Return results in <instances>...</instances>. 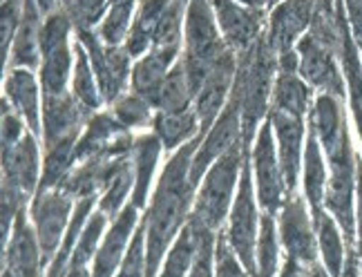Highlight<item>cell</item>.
Masks as SVG:
<instances>
[{"label": "cell", "instance_id": "obj_47", "mask_svg": "<svg viewBox=\"0 0 362 277\" xmlns=\"http://www.w3.org/2000/svg\"><path fill=\"white\" fill-rule=\"evenodd\" d=\"M0 126H3V152L16 146L21 138L30 132L25 130L27 123L18 112H13V107L3 99V107H0Z\"/></svg>", "mask_w": 362, "mask_h": 277}, {"label": "cell", "instance_id": "obj_21", "mask_svg": "<svg viewBox=\"0 0 362 277\" xmlns=\"http://www.w3.org/2000/svg\"><path fill=\"white\" fill-rule=\"evenodd\" d=\"M43 165H40L38 136L27 132L21 141L3 152V184L16 188L27 199H34L40 188Z\"/></svg>", "mask_w": 362, "mask_h": 277}, {"label": "cell", "instance_id": "obj_22", "mask_svg": "<svg viewBox=\"0 0 362 277\" xmlns=\"http://www.w3.org/2000/svg\"><path fill=\"white\" fill-rule=\"evenodd\" d=\"M90 117L69 92L43 96V148L61 141H78Z\"/></svg>", "mask_w": 362, "mask_h": 277}, {"label": "cell", "instance_id": "obj_5", "mask_svg": "<svg viewBox=\"0 0 362 277\" xmlns=\"http://www.w3.org/2000/svg\"><path fill=\"white\" fill-rule=\"evenodd\" d=\"M74 27L63 9L47 16L40 34V67L38 81L43 96H61L69 92L74 69Z\"/></svg>", "mask_w": 362, "mask_h": 277}, {"label": "cell", "instance_id": "obj_37", "mask_svg": "<svg viewBox=\"0 0 362 277\" xmlns=\"http://www.w3.org/2000/svg\"><path fill=\"white\" fill-rule=\"evenodd\" d=\"M132 188H134V170H132V155H130L121 159L115 175L110 177L107 186L103 188L99 199V211L107 219L119 217V213L128 206L125 199H128V195H132Z\"/></svg>", "mask_w": 362, "mask_h": 277}, {"label": "cell", "instance_id": "obj_42", "mask_svg": "<svg viewBox=\"0 0 362 277\" xmlns=\"http://www.w3.org/2000/svg\"><path fill=\"white\" fill-rule=\"evenodd\" d=\"M107 224V217L96 208L92 213V217L88 219L86 228H83L81 237L72 251V259H69V266H86L88 261L96 255V246H101V237H103V230Z\"/></svg>", "mask_w": 362, "mask_h": 277}, {"label": "cell", "instance_id": "obj_45", "mask_svg": "<svg viewBox=\"0 0 362 277\" xmlns=\"http://www.w3.org/2000/svg\"><path fill=\"white\" fill-rule=\"evenodd\" d=\"M21 20H23V0H3V9H0V52H3V65L9 57L11 40L18 32Z\"/></svg>", "mask_w": 362, "mask_h": 277}, {"label": "cell", "instance_id": "obj_16", "mask_svg": "<svg viewBox=\"0 0 362 277\" xmlns=\"http://www.w3.org/2000/svg\"><path fill=\"white\" fill-rule=\"evenodd\" d=\"M309 128L317 136L327 159L354 152L344 101L331 94H317L309 112Z\"/></svg>", "mask_w": 362, "mask_h": 277}, {"label": "cell", "instance_id": "obj_49", "mask_svg": "<svg viewBox=\"0 0 362 277\" xmlns=\"http://www.w3.org/2000/svg\"><path fill=\"white\" fill-rule=\"evenodd\" d=\"M358 177H356V248L362 251V157L358 155Z\"/></svg>", "mask_w": 362, "mask_h": 277}, {"label": "cell", "instance_id": "obj_4", "mask_svg": "<svg viewBox=\"0 0 362 277\" xmlns=\"http://www.w3.org/2000/svg\"><path fill=\"white\" fill-rule=\"evenodd\" d=\"M228 49L219 32L211 0H190L184 23V54L181 61L186 65L190 86L197 94L206 74L217 63V59Z\"/></svg>", "mask_w": 362, "mask_h": 277}, {"label": "cell", "instance_id": "obj_7", "mask_svg": "<svg viewBox=\"0 0 362 277\" xmlns=\"http://www.w3.org/2000/svg\"><path fill=\"white\" fill-rule=\"evenodd\" d=\"M248 161H250V170H253L259 208L269 215L280 213V208L284 206L288 197V190H286L282 165H280V157H277L275 134H273V126L269 117L255 134Z\"/></svg>", "mask_w": 362, "mask_h": 277}, {"label": "cell", "instance_id": "obj_10", "mask_svg": "<svg viewBox=\"0 0 362 277\" xmlns=\"http://www.w3.org/2000/svg\"><path fill=\"white\" fill-rule=\"evenodd\" d=\"M74 36L88 52V59L92 63L96 81H99V90L105 105H112L130 88L132 67H134L132 57L125 52V47L105 45L99 38V34H96V30L74 34Z\"/></svg>", "mask_w": 362, "mask_h": 277}, {"label": "cell", "instance_id": "obj_1", "mask_svg": "<svg viewBox=\"0 0 362 277\" xmlns=\"http://www.w3.org/2000/svg\"><path fill=\"white\" fill-rule=\"evenodd\" d=\"M202 143V136L181 146L168 159L165 168L159 175L157 188L152 192V201L146 211V246H148V269L146 277H157L159 266L168 246L177 240L181 228L192 211V201L197 188L190 182V163L194 152Z\"/></svg>", "mask_w": 362, "mask_h": 277}, {"label": "cell", "instance_id": "obj_18", "mask_svg": "<svg viewBox=\"0 0 362 277\" xmlns=\"http://www.w3.org/2000/svg\"><path fill=\"white\" fill-rule=\"evenodd\" d=\"M269 121L273 126L277 157H280L286 190H288V195H293L302 177V159H304V146H306V126H304L306 119L284 114L280 110L271 107Z\"/></svg>", "mask_w": 362, "mask_h": 277}, {"label": "cell", "instance_id": "obj_3", "mask_svg": "<svg viewBox=\"0 0 362 277\" xmlns=\"http://www.w3.org/2000/svg\"><path fill=\"white\" fill-rule=\"evenodd\" d=\"M248 152L250 148L246 146V141L235 143L224 157H219L211 165V170L202 179L190 211V217L199 221L202 226L215 232L224 228V221L228 219L230 206L235 201V195H238L240 177Z\"/></svg>", "mask_w": 362, "mask_h": 277}, {"label": "cell", "instance_id": "obj_20", "mask_svg": "<svg viewBox=\"0 0 362 277\" xmlns=\"http://www.w3.org/2000/svg\"><path fill=\"white\" fill-rule=\"evenodd\" d=\"M40 81L34 69L9 67L3 78V99L18 112L27 123V130L32 134H43V99H40Z\"/></svg>", "mask_w": 362, "mask_h": 277}, {"label": "cell", "instance_id": "obj_40", "mask_svg": "<svg viewBox=\"0 0 362 277\" xmlns=\"http://www.w3.org/2000/svg\"><path fill=\"white\" fill-rule=\"evenodd\" d=\"M110 107H112L110 112H112L117 117V121L123 123L130 132L152 126V119H155V107L150 105V101L144 99V96H139L132 90L119 96Z\"/></svg>", "mask_w": 362, "mask_h": 277}, {"label": "cell", "instance_id": "obj_6", "mask_svg": "<svg viewBox=\"0 0 362 277\" xmlns=\"http://www.w3.org/2000/svg\"><path fill=\"white\" fill-rule=\"evenodd\" d=\"M259 224H262V215H259V201H257L255 182H253V170H250V161L246 159L242 177H240L238 195H235V201L228 213L226 240L235 251V255L240 257V261L253 277L257 275V240H259L257 226Z\"/></svg>", "mask_w": 362, "mask_h": 277}, {"label": "cell", "instance_id": "obj_11", "mask_svg": "<svg viewBox=\"0 0 362 277\" xmlns=\"http://www.w3.org/2000/svg\"><path fill=\"white\" fill-rule=\"evenodd\" d=\"M277 232H280L282 248L286 257L300 261L304 266H313L317 261V235L313 215H309V204L304 195H288L284 206L280 208V219H277Z\"/></svg>", "mask_w": 362, "mask_h": 277}, {"label": "cell", "instance_id": "obj_44", "mask_svg": "<svg viewBox=\"0 0 362 277\" xmlns=\"http://www.w3.org/2000/svg\"><path fill=\"white\" fill-rule=\"evenodd\" d=\"M215 277H253L246 266L240 261V257L235 255L230 248L226 232H217V244H215Z\"/></svg>", "mask_w": 362, "mask_h": 277}, {"label": "cell", "instance_id": "obj_23", "mask_svg": "<svg viewBox=\"0 0 362 277\" xmlns=\"http://www.w3.org/2000/svg\"><path fill=\"white\" fill-rule=\"evenodd\" d=\"M3 277H40L43 253L34 226H30L25 211L13 221L7 244L3 246Z\"/></svg>", "mask_w": 362, "mask_h": 277}, {"label": "cell", "instance_id": "obj_38", "mask_svg": "<svg viewBox=\"0 0 362 277\" xmlns=\"http://www.w3.org/2000/svg\"><path fill=\"white\" fill-rule=\"evenodd\" d=\"M136 5L139 3H110L107 13L103 16L101 25L96 27V34H99V38L105 45L112 47L125 45L136 16Z\"/></svg>", "mask_w": 362, "mask_h": 277}, {"label": "cell", "instance_id": "obj_57", "mask_svg": "<svg viewBox=\"0 0 362 277\" xmlns=\"http://www.w3.org/2000/svg\"><path fill=\"white\" fill-rule=\"evenodd\" d=\"M360 61H362V45H360Z\"/></svg>", "mask_w": 362, "mask_h": 277}, {"label": "cell", "instance_id": "obj_13", "mask_svg": "<svg viewBox=\"0 0 362 277\" xmlns=\"http://www.w3.org/2000/svg\"><path fill=\"white\" fill-rule=\"evenodd\" d=\"M238 65H240V57L228 47L211 67V72L206 74L197 94H194L192 107L202 123V136L208 132V128L213 126L217 117L224 112V107L228 105L230 92L235 86V76H238Z\"/></svg>", "mask_w": 362, "mask_h": 277}, {"label": "cell", "instance_id": "obj_27", "mask_svg": "<svg viewBox=\"0 0 362 277\" xmlns=\"http://www.w3.org/2000/svg\"><path fill=\"white\" fill-rule=\"evenodd\" d=\"M45 16H40L36 9L25 5L23 0V20L18 25V32L11 40L9 57L5 61V69L9 67H25V69H36L40 67V34H43Z\"/></svg>", "mask_w": 362, "mask_h": 277}, {"label": "cell", "instance_id": "obj_56", "mask_svg": "<svg viewBox=\"0 0 362 277\" xmlns=\"http://www.w3.org/2000/svg\"><path fill=\"white\" fill-rule=\"evenodd\" d=\"M322 3H329V0H317V5H322Z\"/></svg>", "mask_w": 362, "mask_h": 277}, {"label": "cell", "instance_id": "obj_8", "mask_svg": "<svg viewBox=\"0 0 362 277\" xmlns=\"http://www.w3.org/2000/svg\"><path fill=\"white\" fill-rule=\"evenodd\" d=\"M298 72L317 94H331L346 99V81L342 72L340 54L313 32H306L296 45Z\"/></svg>", "mask_w": 362, "mask_h": 277}, {"label": "cell", "instance_id": "obj_39", "mask_svg": "<svg viewBox=\"0 0 362 277\" xmlns=\"http://www.w3.org/2000/svg\"><path fill=\"white\" fill-rule=\"evenodd\" d=\"M275 230V215L262 213L259 240H257V275L255 277H275L280 269V237Z\"/></svg>", "mask_w": 362, "mask_h": 277}, {"label": "cell", "instance_id": "obj_48", "mask_svg": "<svg viewBox=\"0 0 362 277\" xmlns=\"http://www.w3.org/2000/svg\"><path fill=\"white\" fill-rule=\"evenodd\" d=\"M342 5L356 43L362 45V0H342Z\"/></svg>", "mask_w": 362, "mask_h": 277}, {"label": "cell", "instance_id": "obj_36", "mask_svg": "<svg viewBox=\"0 0 362 277\" xmlns=\"http://www.w3.org/2000/svg\"><path fill=\"white\" fill-rule=\"evenodd\" d=\"M94 204H96V197L78 199L76 201L72 219H69V226H67V232H65V237H63V244L59 248L57 257L52 259V264H49L45 277H65L67 275L69 259H72V251H74V246H76V242L81 237L83 228H86V224H88V219L94 213Z\"/></svg>", "mask_w": 362, "mask_h": 277}, {"label": "cell", "instance_id": "obj_54", "mask_svg": "<svg viewBox=\"0 0 362 277\" xmlns=\"http://www.w3.org/2000/svg\"><path fill=\"white\" fill-rule=\"evenodd\" d=\"M280 3H282V0H267V7H269V11H271L275 5H280Z\"/></svg>", "mask_w": 362, "mask_h": 277}, {"label": "cell", "instance_id": "obj_33", "mask_svg": "<svg viewBox=\"0 0 362 277\" xmlns=\"http://www.w3.org/2000/svg\"><path fill=\"white\" fill-rule=\"evenodd\" d=\"M340 63H342V72L346 81V96H349L354 126L362 143V61H360V45L356 43L351 30L342 38Z\"/></svg>", "mask_w": 362, "mask_h": 277}, {"label": "cell", "instance_id": "obj_34", "mask_svg": "<svg viewBox=\"0 0 362 277\" xmlns=\"http://www.w3.org/2000/svg\"><path fill=\"white\" fill-rule=\"evenodd\" d=\"M313 224H315V235H317L320 255H322V264L331 277H338L342 273L344 259H346L344 235L338 226V221L331 217V213L327 211V208L313 215Z\"/></svg>", "mask_w": 362, "mask_h": 277}, {"label": "cell", "instance_id": "obj_24", "mask_svg": "<svg viewBox=\"0 0 362 277\" xmlns=\"http://www.w3.org/2000/svg\"><path fill=\"white\" fill-rule=\"evenodd\" d=\"M181 54H184V45H152L150 52H146L141 59H136L132 67L130 90L148 99L152 105L163 81L168 78L170 69L181 59Z\"/></svg>", "mask_w": 362, "mask_h": 277}, {"label": "cell", "instance_id": "obj_43", "mask_svg": "<svg viewBox=\"0 0 362 277\" xmlns=\"http://www.w3.org/2000/svg\"><path fill=\"white\" fill-rule=\"evenodd\" d=\"M146 217H141L139 226L132 235V242L125 251L121 269L117 277H146L148 269V246H146Z\"/></svg>", "mask_w": 362, "mask_h": 277}, {"label": "cell", "instance_id": "obj_15", "mask_svg": "<svg viewBox=\"0 0 362 277\" xmlns=\"http://www.w3.org/2000/svg\"><path fill=\"white\" fill-rule=\"evenodd\" d=\"M240 141H244L242 112L233 101H228V105L224 107V112L217 117V121L202 136V143H199L197 152H194V157H192V163H190V182H192V186L199 188L202 179L206 177L208 170H211V165L219 157H224L226 152Z\"/></svg>", "mask_w": 362, "mask_h": 277}, {"label": "cell", "instance_id": "obj_31", "mask_svg": "<svg viewBox=\"0 0 362 277\" xmlns=\"http://www.w3.org/2000/svg\"><path fill=\"white\" fill-rule=\"evenodd\" d=\"M202 232H204V226L199 221L188 217L186 226L181 228L177 240L173 242L168 257L163 259L159 277H186L190 273L194 259H197V253H199Z\"/></svg>", "mask_w": 362, "mask_h": 277}, {"label": "cell", "instance_id": "obj_32", "mask_svg": "<svg viewBox=\"0 0 362 277\" xmlns=\"http://www.w3.org/2000/svg\"><path fill=\"white\" fill-rule=\"evenodd\" d=\"M69 94L81 103V107L88 114H96L99 107L105 105L99 81L92 69V63L88 59V52L78 43V38H74V69H72V81H69Z\"/></svg>", "mask_w": 362, "mask_h": 277}, {"label": "cell", "instance_id": "obj_35", "mask_svg": "<svg viewBox=\"0 0 362 277\" xmlns=\"http://www.w3.org/2000/svg\"><path fill=\"white\" fill-rule=\"evenodd\" d=\"M192 101H194V90L190 86L184 61L179 59L170 69L168 78L163 81L155 101H152V107H155V112H179V110L192 107Z\"/></svg>", "mask_w": 362, "mask_h": 277}, {"label": "cell", "instance_id": "obj_53", "mask_svg": "<svg viewBox=\"0 0 362 277\" xmlns=\"http://www.w3.org/2000/svg\"><path fill=\"white\" fill-rule=\"evenodd\" d=\"M313 277H331L329 271L325 269V264H320V261H315L313 264Z\"/></svg>", "mask_w": 362, "mask_h": 277}, {"label": "cell", "instance_id": "obj_50", "mask_svg": "<svg viewBox=\"0 0 362 277\" xmlns=\"http://www.w3.org/2000/svg\"><path fill=\"white\" fill-rule=\"evenodd\" d=\"M362 266H360V255H358V248L349 246L346 248V259H344V266L342 273L338 277H362Z\"/></svg>", "mask_w": 362, "mask_h": 277}, {"label": "cell", "instance_id": "obj_28", "mask_svg": "<svg viewBox=\"0 0 362 277\" xmlns=\"http://www.w3.org/2000/svg\"><path fill=\"white\" fill-rule=\"evenodd\" d=\"M327 184H329V163L317 136L309 128V132H306L304 159H302V188H304V199L311 208V215L325 211Z\"/></svg>", "mask_w": 362, "mask_h": 277}, {"label": "cell", "instance_id": "obj_9", "mask_svg": "<svg viewBox=\"0 0 362 277\" xmlns=\"http://www.w3.org/2000/svg\"><path fill=\"white\" fill-rule=\"evenodd\" d=\"M72 213L74 199L67 192L61 188H38L30 206V215L40 244V253H43V264H52V259L57 257Z\"/></svg>", "mask_w": 362, "mask_h": 277}, {"label": "cell", "instance_id": "obj_55", "mask_svg": "<svg viewBox=\"0 0 362 277\" xmlns=\"http://www.w3.org/2000/svg\"><path fill=\"white\" fill-rule=\"evenodd\" d=\"M110 3H139V0H110Z\"/></svg>", "mask_w": 362, "mask_h": 277}, {"label": "cell", "instance_id": "obj_2", "mask_svg": "<svg viewBox=\"0 0 362 277\" xmlns=\"http://www.w3.org/2000/svg\"><path fill=\"white\" fill-rule=\"evenodd\" d=\"M277 76V54L264 36L257 45L240 54L238 76L230 92V101L240 107L244 141L250 148L255 141L257 126L267 121L271 112V96Z\"/></svg>", "mask_w": 362, "mask_h": 277}, {"label": "cell", "instance_id": "obj_12", "mask_svg": "<svg viewBox=\"0 0 362 277\" xmlns=\"http://www.w3.org/2000/svg\"><path fill=\"white\" fill-rule=\"evenodd\" d=\"M211 5L221 38L238 57L264 38V27L269 25V9L250 7L240 0H211Z\"/></svg>", "mask_w": 362, "mask_h": 277}, {"label": "cell", "instance_id": "obj_46", "mask_svg": "<svg viewBox=\"0 0 362 277\" xmlns=\"http://www.w3.org/2000/svg\"><path fill=\"white\" fill-rule=\"evenodd\" d=\"M215 244H217V232L206 228L202 232V244H199V253L190 273L186 277H213V264H215Z\"/></svg>", "mask_w": 362, "mask_h": 277}, {"label": "cell", "instance_id": "obj_25", "mask_svg": "<svg viewBox=\"0 0 362 277\" xmlns=\"http://www.w3.org/2000/svg\"><path fill=\"white\" fill-rule=\"evenodd\" d=\"M136 215L139 208L130 201L119 213V217L112 219V226L107 228L105 237L99 246V251L94 255L92 277H115V271L121 269L125 246H130V240L136 230Z\"/></svg>", "mask_w": 362, "mask_h": 277}, {"label": "cell", "instance_id": "obj_14", "mask_svg": "<svg viewBox=\"0 0 362 277\" xmlns=\"http://www.w3.org/2000/svg\"><path fill=\"white\" fill-rule=\"evenodd\" d=\"M136 136L117 121L112 112H96L83 128L76 143L74 159L86 161L92 157H128L132 155Z\"/></svg>", "mask_w": 362, "mask_h": 277}, {"label": "cell", "instance_id": "obj_52", "mask_svg": "<svg viewBox=\"0 0 362 277\" xmlns=\"http://www.w3.org/2000/svg\"><path fill=\"white\" fill-rule=\"evenodd\" d=\"M65 277H92V273L86 266H69Z\"/></svg>", "mask_w": 362, "mask_h": 277}, {"label": "cell", "instance_id": "obj_30", "mask_svg": "<svg viewBox=\"0 0 362 277\" xmlns=\"http://www.w3.org/2000/svg\"><path fill=\"white\" fill-rule=\"evenodd\" d=\"M152 134H157L165 152H177L194 136H202V123L194 107L179 110V112H155Z\"/></svg>", "mask_w": 362, "mask_h": 277}, {"label": "cell", "instance_id": "obj_51", "mask_svg": "<svg viewBox=\"0 0 362 277\" xmlns=\"http://www.w3.org/2000/svg\"><path fill=\"white\" fill-rule=\"evenodd\" d=\"M25 5H30L32 9H36L40 16H52L54 11H59L63 0H25Z\"/></svg>", "mask_w": 362, "mask_h": 277}, {"label": "cell", "instance_id": "obj_17", "mask_svg": "<svg viewBox=\"0 0 362 277\" xmlns=\"http://www.w3.org/2000/svg\"><path fill=\"white\" fill-rule=\"evenodd\" d=\"M315 9L317 0H282L269 11L267 40L277 57L296 49L298 40L311 30Z\"/></svg>", "mask_w": 362, "mask_h": 277}, {"label": "cell", "instance_id": "obj_26", "mask_svg": "<svg viewBox=\"0 0 362 277\" xmlns=\"http://www.w3.org/2000/svg\"><path fill=\"white\" fill-rule=\"evenodd\" d=\"M121 159L125 157H92L86 161H78L59 188L67 192L74 201L101 195L110 182V177L115 175L117 165L121 163Z\"/></svg>", "mask_w": 362, "mask_h": 277}, {"label": "cell", "instance_id": "obj_29", "mask_svg": "<svg viewBox=\"0 0 362 277\" xmlns=\"http://www.w3.org/2000/svg\"><path fill=\"white\" fill-rule=\"evenodd\" d=\"M163 152V146L157 138V134H141L136 136L132 148V170H134V188H132V204L141 211L148 204L150 186L155 179L159 157Z\"/></svg>", "mask_w": 362, "mask_h": 277}, {"label": "cell", "instance_id": "obj_19", "mask_svg": "<svg viewBox=\"0 0 362 277\" xmlns=\"http://www.w3.org/2000/svg\"><path fill=\"white\" fill-rule=\"evenodd\" d=\"M313 88L298 72V54L286 52L277 57V76L273 86L271 107L284 114L306 119L313 107Z\"/></svg>", "mask_w": 362, "mask_h": 277}, {"label": "cell", "instance_id": "obj_41", "mask_svg": "<svg viewBox=\"0 0 362 277\" xmlns=\"http://www.w3.org/2000/svg\"><path fill=\"white\" fill-rule=\"evenodd\" d=\"M110 0H63L61 9L67 13L74 34L94 32L107 13Z\"/></svg>", "mask_w": 362, "mask_h": 277}]
</instances>
